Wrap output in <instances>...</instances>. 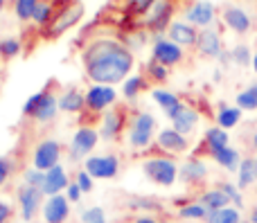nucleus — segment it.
<instances>
[{
    "mask_svg": "<svg viewBox=\"0 0 257 223\" xmlns=\"http://www.w3.org/2000/svg\"><path fill=\"white\" fill-rule=\"evenodd\" d=\"M86 75L102 86L117 84L131 72L133 54L115 39H97L84 50Z\"/></svg>",
    "mask_w": 257,
    "mask_h": 223,
    "instance_id": "obj_1",
    "label": "nucleus"
},
{
    "mask_svg": "<svg viewBox=\"0 0 257 223\" xmlns=\"http://www.w3.org/2000/svg\"><path fill=\"white\" fill-rule=\"evenodd\" d=\"M84 12L86 7L81 0H63L61 7L52 14V21L48 23V36H61L84 16Z\"/></svg>",
    "mask_w": 257,
    "mask_h": 223,
    "instance_id": "obj_2",
    "label": "nucleus"
},
{
    "mask_svg": "<svg viewBox=\"0 0 257 223\" xmlns=\"http://www.w3.org/2000/svg\"><path fill=\"white\" fill-rule=\"evenodd\" d=\"M57 111H59V102L54 99V95L50 93V90H41V93L32 95L25 102V106H23L25 115L34 117V120H39V122L52 120V117L57 115Z\"/></svg>",
    "mask_w": 257,
    "mask_h": 223,
    "instance_id": "obj_3",
    "label": "nucleus"
},
{
    "mask_svg": "<svg viewBox=\"0 0 257 223\" xmlns=\"http://www.w3.org/2000/svg\"><path fill=\"white\" fill-rule=\"evenodd\" d=\"M142 169H145L147 178H151L158 185H165V187L174 185V180H176V165L169 158H149V160H145Z\"/></svg>",
    "mask_w": 257,
    "mask_h": 223,
    "instance_id": "obj_4",
    "label": "nucleus"
},
{
    "mask_svg": "<svg viewBox=\"0 0 257 223\" xmlns=\"http://www.w3.org/2000/svg\"><path fill=\"white\" fill-rule=\"evenodd\" d=\"M154 126H156L154 115H149V113L136 115V120L131 122V129H128V142H131V147H136V149L147 147L151 142V135H154Z\"/></svg>",
    "mask_w": 257,
    "mask_h": 223,
    "instance_id": "obj_5",
    "label": "nucleus"
},
{
    "mask_svg": "<svg viewBox=\"0 0 257 223\" xmlns=\"http://www.w3.org/2000/svg\"><path fill=\"white\" fill-rule=\"evenodd\" d=\"M59 158H61V144L57 140H43L34 151V169L50 171L59 165Z\"/></svg>",
    "mask_w": 257,
    "mask_h": 223,
    "instance_id": "obj_6",
    "label": "nucleus"
},
{
    "mask_svg": "<svg viewBox=\"0 0 257 223\" xmlns=\"http://www.w3.org/2000/svg\"><path fill=\"white\" fill-rule=\"evenodd\" d=\"M120 169V162L115 156H95L86 160V171L93 178H113Z\"/></svg>",
    "mask_w": 257,
    "mask_h": 223,
    "instance_id": "obj_7",
    "label": "nucleus"
},
{
    "mask_svg": "<svg viewBox=\"0 0 257 223\" xmlns=\"http://www.w3.org/2000/svg\"><path fill=\"white\" fill-rule=\"evenodd\" d=\"M115 90L111 88V86H102V84H97V86H93V88L86 93V108H90L93 113H99V111H104L106 106H111L113 102H115Z\"/></svg>",
    "mask_w": 257,
    "mask_h": 223,
    "instance_id": "obj_8",
    "label": "nucleus"
},
{
    "mask_svg": "<svg viewBox=\"0 0 257 223\" xmlns=\"http://www.w3.org/2000/svg\"><path fill=\"white\" fill-rule=\"evenodd\" d=\"M97 144V131L90 126H81L72 138V147H70V156L72 158H86V153H90Z\"/></svg>",
    "mask_w": 257,
    "mask_h": 223,
    "instance_id": "obj_9",
    "label": "nucleus"
},
{
    "mask_svg": "<svg viewBox=\"0 0 257 223\" xmlns=\"http://www.w3.org/2000/svg\"><path fill=\"white\" fill-rule=\"evenodd\" d=\"M41 198H43V192L39 187H30V185H23L18 189V201H21V210H23V219L32 221L39 212Z\"/></svg>",
    "mask_w": 257,
    "mask_h": 223,
    "instance_id": "obj_10",
    "label": "nucleus"
},
{
    "mask_svg": "<svg viewBox=\"0 0 257 223\" xmlns=\"http://www.w3.org/2000/svg\"><path fill=\"white\" fill-rule=\"evenodd\" d=\"M183 52L174 41H156L154 45V61H158L160 66H176L181 63Z\"/></svg>",
    "mask_w": 257,
    "mask_h": 223,
    "instance_id": "obj_11",
    "label": "nucleus"
},
{
    "mask_svg": "<svg viewBox=\"0 0 257 223\" xmlns=\"http://www.w3.org/2000/svg\"><path fill=\"white\" fill-rule=\"evenodd\" d=\"M43 214H45V221L48 223H63L70 214V207H68V198L57 194V196H50L45 201V207H43Z\"/></svg>",
    "mask_w": 257,
    "mask_h": 223,
    "instance_id": "obj_12",
    "label": "nucleus"
},
{
    "mask_svg": "<svg viewBox=\"0 0 257 223\" xmlns=\"http://www.w3.org/2000/svg\"><path fill=\"white\" fill-rule=\"evenodd\" d=\"M167 115L172 117L174 131H178V133H190V131L196 126V122H199V115H196V111L183 106V104L178 108H174V111H169Z\"/></svg>",
    "mask_w": 257,
    "mask_h": 223,
    "instance_id": "obj_13",
    "label": "nucleus"
},
{
    "mask_svg": "<svg viewBox=\"0 0 257 223\" xmlns=\"http://www.w3.org/2000/svg\"><path fill=\"white\" fill-rule=\"evenodd\" d=\"M68 185L70 183H68L66 171H63L61 165H57L50 171H45V183H43V187H41V192H43L45 196H57V194L61 192V189H66Z\"/></svg>",
    "mask_w": 257,
    "mask_h": 223,
    "instance_id": "obj_14",
    "label": "nucleus"
},
{
    "mask_svg": "<svg viewBox=\"0 0 257 223\" xmlns=\"http://www.w3.org/2000/svg\"><path fill=\"white\" fill-rule=\"evenodd\" d=\"M158 147L165 149V151H172V153H183L187 149V140L183 133L174 129H165L158 133Z\"/></svg>",
    "mask_w": 257,
    "mask_h": 223,
    "instance_id": "obj_15",
    "label": "nucleus"
},
{
    "mask_svg": "<svg viewBox=\"0 0 257 223\" xmlns=\"http://www.w3.org/2000/svg\"><path fill=\"white\" fill-rule=\"evenodd\" d=\"M169 39L176 45H194L199 41V34L194 32L192 25H185V23H172L169 25Z\"/></svg>",
    "mask_w": 257,
    "mask_h": 223,
    "instance_id": "obj_16",
    "label": "nucleus"
},
{
    "mask_svg": "<svg viewBox=\"0 0 257 223\" xmlns=\"http://www.w3.org/2000/svg\"><path fill=\"white\" fill-rule=\"evenodd\" d=\"M122 126H124V111H120V108H113V111H108L106 115H104L102 135L106 140L115 138V135L122 131Z\"/></svg>",
    "mask_w": 257,
    "mask_h": 223,
    "instance_id": "obj_17",
    "label": "nucleus"
},
{
    "mask_svg": "<svg viewBox=\"0 0 257 223\" xmlns=\"http://www.w3.org/2000/svg\"><path fill=\"white\" fill-rule=\"evenodd\" d=\"M196 45H199V50L203 54H208V57H217V54L221 52V41H219L217 32H212V30H203V32H201Z\"/></svg>",
    "mask_w": 257,
    "mask_h": 223,
    "instance_id": "obj_18",
    "label": "nucleus"
},
{
    "mask_svg": "<svg viewBox=\"0 0 257 223\" xmlns=\"http://www.w3.org/2000/svg\"><path fill=\"white\" fill-rule=\"evenodd\" d=\"M214 18V7L210 3H196L194 7L187 9V21L194 25H208Z\"/></svg>",
    "mask_w": 257,
    "mask_h": 223,
    "instance_id": "obj_19",
    "label": "nucleus"
},
{
    "mask_svg": "<svg viewBox=\"0 0 257 223\" xmlns=\"http://www.w3.org/2000/svg\"><path fill=\"white\" fill-rule=\"evenodd\" d=\"M199 203L208 212H214V210H223V207H228L230 198H228V194L221 192V189H210V192H205L203 196H201Z\"/></svg>",
    "mask_w": 257,
    "mask_h": 223,
    "instance_id": "obj_20",
    "label": "nucleus"
},
{
    "mask_svg": "<svg viewBox=\"0 0 257 223\" xmlns=\"http://www.w3.org/2000/svg\"><path fill=\"white\" fill-rule=\"evenodd\" d=\"M205 174H208V169H205V165L201 160H187L185 165H183L181 169V178L185 180V183H199V180L205 178Z\"/></svg>",
    "mask_w": 257,
    "mask_h": 223,
    "instance_id": "obj_21",
    "label": "nucleus"
},
{
    "mask_svg": "<svg viewBox=\"0 0 257 223\" xmlns=\"http://www.w3.org/2000/svg\"><path fill=\"white\" fill-rule=\"evenodd\" d=\"M84 106H86V97L75 88L68 90V93L59 99V108H61V111H68V113H79Z\"/></svg>",
    "mask_w": 257,
    "mask_h": 223,
    "instance_id": "obj_22",
    "label": "nucleus"
},
{
    "mask_svg": "<svg viewBox=\"0 0 257 223\" xmlns=\"http://www.w3.org/2000/svg\"><path fill=\"white\" fill-rule=\"evenodd\" d=\"M169 14H172V5H169L167 0H156L154 16L149 18V25L154 27V30H163L169 21Z\"/></svg>",
    "mask_w": 257,
    "mask_h": 223,
    "instance_id": "obj_23",
    "label": "nucleus"
},
{
    "mask_svg": "<svg viewBox=\"0 0 257 223\" xmlns=\"http://www.w3.org/2000/svg\"><path fill=\"white\" fill-rule=\"evenodd\" d=\"M223 18H226L228 27H232L235 32H246L250 27L248 16H246L241 9H237V7H228L226 12H223Z\"/></svg>",
    "mask_w": 257,
    "mask_h": 223,
    "instance_id": "obj_24",
    "label": "nucleus"
},
{
    "mask_svg": "<svg viewBox=\"0 0 257 223\" xmlns=\"http://www.w3.org/2000/svg\"><path fill=\"white\" fill-rule=\"evenodd\" d=\"M257 180V158H246L239 165V187H248Z\"/></svg>",
    "mask_w": 257,
    "mask_h": 223,
    "instance_id": "obj_25",
    "label": "nucleus"
},
{
    "mask_svg": "<svg viewBox=\"0 0 257 223\" xmlns=\"http://www.w3.org/2000/svg\"><path fill=\"white\" fill-rule=\"evenodd\" d=\"M205 144H208L210 153H217V151H221V149H226L228 147L226 131H223L221 126H219V129H210L208 133H205Z\"/></svg>",
    "mask_w": 257,
    "mask_h": 223,
    "instance_id": "obj_26",
    "label": "nucleus"
},
{
    "mask_svg": "<svg viewBox=\"0 0 257 223\" xmlns=\"http://www.w3.org/2000/svg\"><path fill=\"white\" fill-rule=\"evenodd\" d=\"M205 221L208 223H239V212L235 207H223V210L208 212Z\"/></svg>",
    "mask_w": 257,
    "mask_h": 223,
    "instance_id": "obj_27",
    "label": "nucleus"
},
{
    "mask_svg": "<svg viewBox=\"0 0 257 223\" xmlns=\"http://www.w3.org/2000/svg\"><path fill=\"white\" fill-rule=\"evenodd\" d=\"M212 158L221 167H226V169H230V171H235L237 169V162H239V156H237V151H235V149H230V147H226V149H221V151L212 153Z\"/></svg>",
    "mask_w": 257,
    "mask_h": 223,
    "instance_id": "obj_28",
    "label": "nucleus"
},
{
    "mask_svg": "<svg viewBox=\"0 0 257 223\" xmlns=\"http://www.w3.org/2000/svg\"><path fill=\"white\" fill-rule=\"evenodd\" d=\"M41 0H16V5H14V9H16V16L21 18V21H30V18H34V12L36 7H39Z\"/></svg>",
    "mask_w": 257,
    "mask_h": 223,
    "instance_id": "obj_29",
    "label": "nucleus"
},
{
    "mask_svg": "<svg viewBox=\"0 0 257 223\" xmlns=\"http://www.w3.org/2000/svg\"><path fill=\"white\" fill-rule=\"evenodd\" d=\"M154 99L160 104V106L165 108V111H174V108H178L181 106V102H178V97L176 95H172V93H165V90H154Z\"/></svg>",
    "mask_w": 257,
    "mask_h": 223,
    "instance_id": "obj_30",
    "label": "nucleus"
},
{
    "mask_svg": "<svg viewBox=\"0 0 257 223\" xmlns=\"http://www.w3.org/2000/svg\"><path fill=\"white\" fill-rule=\"evenodd\" d=\"M239 117H241L239 108H221V113H219V124H221V129H230V126H235L237 122H239Z\"/></svg>",
    "mask_w": 257,
    "mask_h": 223,
    "instance_id": "obj_31",
    "label": "nucleus"
},
{
    "mask_svg": "<svg viewBox=\"0 0 257 223\" xmlns=\"http://www.w3.org/2000/svg\"><path fill=\"white\" fill-rule=\"evenodd\" d=\"M178 214H181L183 219H205V216H208V210H205L201 203H190V205L181 207Z\"/></svg>",
    "mask_w": 257,
    "mask_h": 223,
    "instance_id": "obj_32",
    "label": "nucleus"
},
{
    "mask_svg": "<svg viewBox=\"0 0 257 223\" xmlns=\"http://www.w3.org/2000/svg\"><path fill=\"white\" fill-rule=\"evenodd\" d=\"M52 5L48 3V0H43V3H39V7H36L34 12V21L39 23V25H48L50 21H52Z\"/></svg>",
    "mask_w": 257,
    "mask_h": 223,
    "instance_id": "obj_33",
    "label": "nucleus"
},
{
    "mask_svg": "<svg viewBox=\"0 0 257 223\" xmlns=\"http://www.w3.org/2000/svg\"><path fill=\"white\" fill-rule=\"evenodd\" d=\"M147 88V79L145 77H133V79H128L126 84H124V97H136L140 90H145Z\"/></svg>",
    "mask_w": 257,
    "mask_h": 223,
    "instance_id": "obj_34",
    "label": "nucleus"
},
{
    "mask_svg": "<svg viewBox=\"0 0 257 223\" xmlns=\"http://www.w3.org/2000/svg\"><path fill=\"white\" fill-rule=\"evenodd\" d=\"M21 52V43L16 39H3L0 41V57L3 59H12Z\"/></svg>",
    "mask_w": 257,
    "mask_h": 223,
    "instance_id": "obj_35",
    "label": "nucleus"
},
{
    "mask_svg": "<svg viewBox=\"0 0 257 223\" xmlns=\"http://www.w3.org/2000/svg\"><path fill=\"white\" fill-rule=\"evenodd\" d=\"M43 183H45V171H39V169H27L25 171V185L41 189Z\"/></svg>",
    "mask_w": 257,
    "mask_h": 223,
    "instance_id": "obj_36",
    "label": "nucleus"
},
{
    "mask_svg": "<svg viewBox=\"0 0 257 223\" xmlns=\"http://www.w3.org/2000/svg\"><path fill=\"white\" fill-rule=\"evenodd\" d=\"M81 221L84 223H104V210L102 207H90L81 214Z\"/></svg>",
    "mask_w": 257,
    "mask_h": 223,
    "instance_id": "obj_37",
    "label": "nucleus"
},
{
    "mask_svg": "<svg viewBox=\"0 0 257 223\" xmlns=\"http://www.w3.org/2000/svg\"><path fill=\"white\" fill-rule=\"evenodd\" d=\"M128 205L142 207V210H160V201H154V198H131Z\"/></svg>",
    "mask_w": 257,
    "mask_h": 223,
    "instance_id": "obj_38",
    "label": "nucleus"
},
{
    "mask_svg": "<svg viewBox=\"0 0 257 223\" xmlns=\"http://www.w3.org/2000/svg\"><path fill=\"white\" fill-rule=\"evenodd\" d=\"M237 104H239L241 108H257V99L253 97V93L250 90H246V93H241V95H237Z\"/></svg>",
    "mask_w": 257,
    "mask_h": 223,
    "instance_id": "obj_39",
    "label": "nucleus"
},
{
    "mask_svg": "<svg viewBox=\"0 0 257 223\" xmlns=\"http://www.w3.org/2000/svg\"><path fill=\"white\" fill-rule=\"evenodd\" d=\"M77 185H79L81 192H90V189H93V176L86 169L79 171V174H77Z\"/></svg>",
    "mask_w": 257,
    "mask_h": 223,
    "instance_id": "obj_40",
    "label": "nucleus"
},
{
    "mask_svg": "<svg viewBox=\"0 0 257 223\" xmlns=\"http://www.w3.org/2000/svg\"><path fill=\"white\" fill-rule=\"evenodd\" d=\"M149 75L156 77L158 81H165V79H167V70H165V66H160L158 61H151V63H149Z\"/></svg>",
    "mask_w": 257,
    "mask_h": 223,
    "instance_id": "obj_41",
    "label": "nucleus"
},
{
    "mask_svg": "<svg viewBox=\"0 0 257 223\" xmlns=\"http://www.w3.org/2000/svg\"><path fill=\"white\" fill-rule=\"evenodd\" d=\"M219 189H221V192H226V194H228V198H230V201L235 203V205H239V207H241V196H239V192H237V189L232 187V185L221 183V185H219Z\"/></svg>",
    "mask_w": 257,
    "mask_h": 223,
    "instance_id": "obj_42",
    "label": "nucleus"
},
{
    "mask_svg": "<svg viewBox=\"0 0 257 223\" xmlns=\"http://www.w3.org/2000/svg\"><path fill=\"white\" fill-rule=\"evenodd\" d=\"M14 165L9 158H0V187H3V183L9 178V174H12Z\"/></svg>",
    "mask_w": 257,
    "mask_h": 223,
    "instance_id": "obj_43",
    "label": "nucleus"
},
{
    "mask_svg": "<svg viewBox=\"0 0 257 223\" xmlns=\"http://www.w3.org/2000/svg\"><path fill=\"white\" fill-rule=\"evenodd\" d=\"M232 57H235V61H237V63H241V66H248V59H250L248 48H244V45H241V48H237Z\"/></svg>",
    "mask_w": 257,
    "mask_h": 223,
    "instance_id": "obj_44",
    "label": "nucleus"
},
{
    "mask_svg": "<svg viewBox=\"0 0 257 223\" xmlns=\"http://www.w3.org/2000/svg\"><path fill=\"white\" fill-rule=\"evenodd\" d=\"M131 3V9L133 12H147V9L151 7V5H156V0H128Z\"/></svg>",
    "mask_w": 257,
    "mask_h": 223,
    "instance_id": "obj_45",
    "label": "nucleus"
},
{
    "mask_svg": "<svg viewBox=\"0 0 257 223\" xmlns=\"http://www.w3.org/2000/svg\"><path fill=\"white\" fill-rule=\"evenodd\" d=\"M68 198H70L72 203H77L81 198V189H79V185L77 183H70L68 185Z\"/></svg>",
    "mask_w": 257,
    "mask_h": 223,
    "instance_id": "obj_46",
    "label": "nucleus"
},
{
    "mask_svg": "<svg viewBox=\"0 0 257 223\" xmlns=\"http://www.w3.org/2000/svg\"><path fill=\"white\" fill-rule=\"evenodd\" d=\"M9 216H12V207H9L7 203L0 201V223H7Z\"/></svg>",
    "mask_w": 257,
    "mask_h": 223,
    "instance_id": "obj_47",
    "label": "nucleus"
},
{
    "mask_svg": "<svg viewBox=\"0 0 257 223\" xmlns=\"http://www.w3.org/2000/svg\"><path fill=\"white\" fill-rule=\"evenodd\" d=\"M136 223H158L156 219H151V216H138V221Z\"/></svg>",
    "mask_w": 257,
    "mask_h": 223,
    "instance_id": "obj_48",
    "label": "nucleus"
},
{
    "mask_svg": "<svg viewBox=\"0 0 257 223\" xmlns=\"http://www.w3.org/2000/svg\"><path fill=\"white\" fill-rule=\"evenodd\" d=\"M250 223H257V207H253V212H250Z\"/></svg>",
    "mask_w": 257,
    "mask_h": 223,
    "instance_id": "obj_49",
    "label": "nucleus"
},
{
    "mask_svg": "<svg viewBox=\"0 0 257 223\" xmlns=\"http://www.w3.org/2000/svg\"><path fill=\"white\" fill-rule=\"evenodd\" d=\"M248 90H250V93H253V97L257 99V84H255V86H250V88H248Z\"/></svg>",
    "mask_w": 257,
    "mask_h": 223,
    "instance_id": "obj_50",
    "label": "nucleus"
},
{
    "mask_svg": "<svg viewBox=\"0 0 257 223\" xmlns=\"http://www.w3.org/2000/svg\"><path fill=\"white\" fill-rule=\"evenodd\" d=\"M253 147H255V151H257V133L253 135Z\"/></svg>",
    "mask_w": 257,
    "mask_h": 223,
    "instance_id": "obj_51",
    "label": "nucleus"
},
{
    "mask_svg": "<svg viewBox=\"0 0 257 223\" xmlns=\"http://www.w3.org/2000/svg\"><path fill=\"white\" fill-rule=\"evenodd\" d=\"M3 9H5V0H0V12H3Z\"/></svg>",
    "mask_w": 257,
    "mask_h": 223,
    "instance_id": "obj_52",
    "label": "nucleus"
},
{
    "mask_svg": "<svg viewBox=\"0 0 257 223\" xmlns=\"http://www.w3.org/2000/svg\"><path fill=\"white\" fill-rule=\"evenodd\" d=\"M253 66H255V70H257V54H255V59H253Z\"/></svg>",
    "mask_w": 257,
    "mask_h": 223,
    "instance_id": "obj_53",
    "label": "nucleus"
},
{
    "mask_svg": "<svg viewBox=\"0 0 257 223\" xmlns=\"http://www.w3.org/2000/svg\"><path fill=\"white\" fill-rule=\"evenodd\" d=\"M163 223H165V221H163Z\"/></svg>",
    "mask_w": 257,
    "mask_h": 223,
    "instance_id": "obj_54",
    "label": "nucleus"
}]
</instances>
